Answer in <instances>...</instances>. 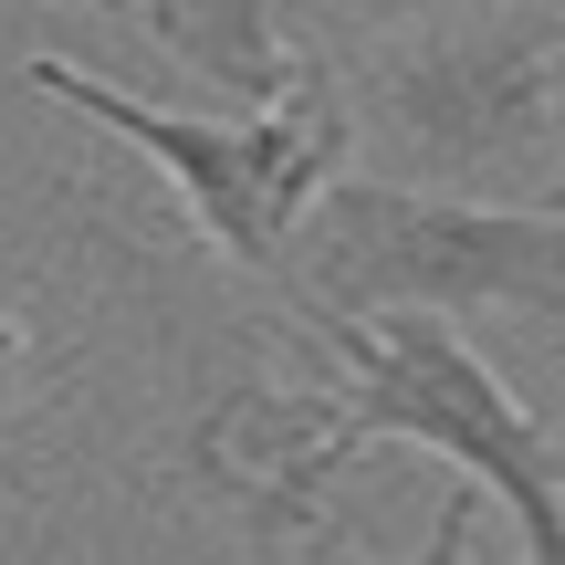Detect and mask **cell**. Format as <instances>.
<instances>
[{
  "mask_svg": "<svg viewBox=\"0 0 565 565\" xmlns=\"http://www.w3.org/2000/svg\"><path fill=\"white\" fill-rule=\"evenodd\" d=\"M471 534H482V482L440 503V524H429V545L408 555V565H471ZM345 565H356V555H345Z\"/></svg>",
  "mask_w": 565,
  "mask_h": 565,
  "instance_id": "obj_7",
  "label": "cell"
},
{
  "mask_svg": "<svg viewBox=\"0 0 565 565\" xmlns=\"http://www.w3.org/2000/svg\"><path fill=\"white\" fill-rule=\"evenodd\" d=\"M74 11H126V0H74Z\"/></svg>",
  "mask_w": 565,
  "mask_h": 565,
  "instance_id": "obj_11",
  "label": "cell"
},
{
  "mask_svg": "<svg viewBox=\"0 0 565 565\" xmlns=\"http://www.w3.org/2000/svg\"><path fill=\"white\" fill-rule=\"evenodd\" d=\"M282 315L315 335L335 377L324 387L252 377L200 419V471L252 524H324V492L366 450H429L524 524V565H565V450L534 429V408L450 315H335L303 294Z\"/></svg>",
  "mask_w": 565,
  "mask_h": 565,
  "instance_id": "obj_1",
  "label": "cell"
},
{
  "mask_svg": "<svg viewBox=\"0 0 565 565\" xmlns=\"http://www.w3.org/2000/svg\"><path fill=\"white\" fill-rule=\"evenodd\" d=\"M429 11H461V0H282V21H294V53L303 42H377V32H408V21Z\"/></svg>",
  "mask_w": 565,
  "mask_h": 565,
  "instance_id": "obj_6",
  "label": "cell"
},
{
  "mask_svg": "<svg viewBox=\"0 0 565 565\" xmlns=\"http://www.w3.org/2000/svg\"><path fill=\"white\" fill-rule=\"evenodd\" d=\"M534 200H545V210H565V168H555V179H545V189H534Z\"/></svg>",
  "mask_w": 565,
  "mask_h": 565,
  "instance_id": "obj_10",
  "label": "cell"
},
{
  "mask_svg": "<svg viewBox=\"0 0 565 565\" xmlns=\"http://www.w3.org/2000/svg\"><path fill=\"white\" fill-rule=\"evenodd\" d=\"M32 315H21V303H0V429L21 419V398H32Z\"/></svg>",
  "mask_w": 565,
  "mask_h": 565,
  "instance_id": "obj_8",
  "label": "cell"
},
{
  "mask_svg": "<svg viewBox=\"0 0 565 565\" xmlns=\"http://www.w3.org/2000/svg\"><path fill=\"white\" fill-rule=\"evenodd\" d=\"M345 158L419 189H545L565 168V0H461L377 32L335 95Z\"/></svg>",
  "mask_w": 565,
  "mask_h": 565,
  "instance_id": "obj_2",
  "label": "cell"
},
{
  "mask_svg": "<svg viewBox=\"0 0 565 565\" xmlns=\"http://www.w3.org/2000/svg\"><path fill=\"white\" fill-rule=\"evenodd\" d=\"M294 565H345V524H335V513L303 524V555H294Z\"/></svg>",
  "mask_w": 565,
  "mask_h": 565,
  "instance_id": "obj_9",
  "label": "cell"
},
{
  "mask_svg": "<svg viewBox=\"0 0 565 565\" xmlns=\"http://www.w3.org/2000/svg\"><path fill=\"white\" fill-rule=\"evenodd\" d=\"M21 84L53 95V105H74V116L105 126V137H126L168 189H179L189 231H200L231 273L273 282V294L294 282V231H303V210L324 200V179L345 168V116H335V95L294 84V95L252 105V116H179V105L126 95V84L84 74V63H63V53L21 63Z\"/></svg>",
  "mask_w": 565,
  "mask_h": 565,
  "instance_id": "obj_4",
  "label": "cell"
},
{
  "mask_svg": "<svg viewBox=\"0 0 565 565\" xmlns=\"http://www.w3.org/2000/svg\"><path fill=\"white\" fill-rule=\"evenodd\" d=\"M126 11H137V32L158 42L179 74L221 84V95H242V105H273V95L303 84L282 0H126Z\"/></svg>",
  "mask_w": 565,
  "mask_h": 565,
  "instance_id": "obj_5",
  "label": "cell"
},
{
  "mask_svg": "<svg viewBox=\"0 0 565 565\" xmlns=\"http://www.w3.org/2000/svg\"><path fill=\"white\" fill-rule=\"evenodd\" d=\"M294 294L335 303V315L565 324V210L335 168L324 200L303 210V231H294V282H282V303Z\"/></svg>",
  "mask_w": 565,
  "mask_h": 565,
  "instance_id": "obj_3",
  "label": "cell"
}]
</instances>
